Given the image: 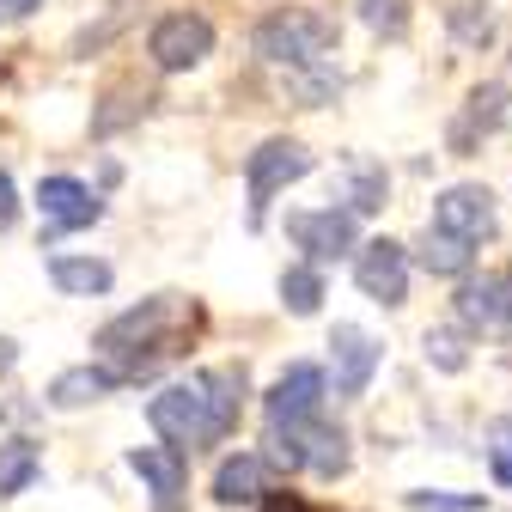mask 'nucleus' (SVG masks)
Instances as JSON below:
<instances>
[{"instance_id": "1", "label": "nucleus", "mask_w": 512, "mask_h": 512, "mask_svg": "<svg viewBox=\"0 0 512 512\" xmlns=\"http://www.w3.org/2000/svg\"><path fill=\"white\" fill-rule=\"evenodd\" d=\"M238 409H244V366H214L183 384H165L147 403V421L177 452H202V445H220L238 427Z\"/></svg>"}, {"instance_id": "2", "label": "nucleus", "mask_w": 512, "mask_h": 512, "mask_svg": "<svg viewBox=\"0 0 512 512\" xmlns=\"http://www.w3.org/2000/svg\"><path fill=\"white\" fill-rule=\"evenodd\" d=\"M183 317V305L171 299V293H159V299H147V305H135V311H122L116 324L98 336V348L110 354V360H122L116 372L122 378H141V372H153V360H165L171 354V324Z\"/></svg>"}, {"instance_id": "3", "label": "nucleus", "mask_w": 512, "mask_h": 512, "mask_svg": "<svg viewBox=\"0 0 512 512\" xmlns=\"http://www.w3.org/2000/svg\"><path fill=\"white\" fill-rule=\"evenodd\" d=\"M250 43H256L263 61H281L287 74H299V68H317V61L336 49V25L324 13H311V7H281V13H269L256 25Z\"/></svg>"}, {"instance_id": "4", "label": "nucleus", "mask_w": 512, "mask_h": 512, "mask_svg": "<svg viewBox=\"0 0 512 512\" xmlns=\"http://www.w3.org/2000/svg\"><path fill=\"white\" fill-rule=\"evenodd\" d=\"M269 464L281 470H317V476H342L348 470V433L330 427L324 415L293 421V427H269Z\"/></svg>"}, {"instance_id": "5", "label": "nucleus", "mask_w": 512, "mask_h": 512, "mask_svg": "<svg viewBox=\"0 0 512 512\" xmlns=\"http://www.w3.org/2000/svg\"><path fill=\"white\" fill-rule=\"evenodd\" d=\"M311 171V147L305 141H287V135H275V141H263L250 159H244V196H250V226H263V214H269V202H275V189H287V183H299Z\"/></svg>"}, {"instance_id": "6", "label": "nucleus", "mask_w": 512, "mask_h": 512, "mask_svg": "<svg viewBox=\"0 0 512 512\" xmlns=\"http://www.w3.org/2000/svg\"><path fill=\"white\" fill-rule=\"evenodd\" d=\"M147 55L159 61L165 74H183V68H202L214 55V25L202 13H165L153 31H147Z\"/></svg>"}, {"instance_id": "7", "label": "nucleus", "mask_w": 512, "mask_h": 512, "mask_svg": "<svg viewBox=\"0 0 512 512\" xmlns=\"http://www.w3.org/2000/svg\"><path fill=\"white\" fill-rule=\"evenodd\" d=\"M354 281L372 305H403L409 299V250L397 238H372L354 263Z\"/></svg>"}, {"instance_id": "8", "label": "nucleus", "mask_w": 512, "mask_h": 512, "mask_svg": "<svg viewBox=\"0 0 512 512\" xmlns=\"http://www.w3.org/2000/svg\"><path fill=\"white\" fill-rule=\"evenodd\" d=\"M287 238L311 263H336V256L354 250V214L348 208H299V214H287Z\"/></svg>"}, {"instance_id": "9", "label": "nucleus", "mask_w": 512, "mask_h": 512, "mask_svg": "<svg viewBox=\"0 0 512 512\" xmlns=\"http://www.w3.org/2000/svg\"><path fill=\"white\" fill-rule=\"evenodd\" d=\"M324 391H330L324 366H311V360H293V366L275 378V391H269V427H293V421H311V415H324Z\"/></svg>"}, {"instance_id": "10", "label": "nucleus", "mask_w": 512, "mask_h": 512, "mask_svg": "<svg viewBox=\"0 0 512 512\" xmlns=\"http://www.w3.org/2000/svg\"><path fill=\"white\" fill-rule=\"evenodd\" d=\"M433 226L464 238V244H482V238H494V196L482 183H452L433 202Z\"/></svg>"}, {"instance_id": "11", "label": "nucleus", "mask_w": 512, "mask_h": 512, "mask_svg": "<svg viewBox=\"0 0 512 512\" xmlns=\"http://www.w3.org/2000/svg\"><path fill=\"white\" fill-rule=\"evenodd\" d=\"M330 354H336V391L342 397H360L372 384V372H378V360H384V348L360 324H336L330 330Z\"/></svg>"}, {"instance_id": "12", "label": "nucleus", "mask_w": 512, "mask_h": 512, "mask_svg": "<svg viewBox=\"0 0 512 512\" xmlns=\"http://www.w3.org/2000/svg\"><path fill=\"white\" fill-rule=\"evenodd\" d=\"M128 470L153 488L159 512H177V494L189 482V452H177V445H135V452H128Z\"/></svg>"}, {"instance_id": "13", "label": "nucleus", "mask_w": 512, "mask_h": 512, "mask_svg": "<svg viewBox=\"0 0 512 512\" xmlns=\"http://www.w3.org/2000/svg\"><path fill=\"white\" fill-rule=\"evenodd\" d=\"M37 208H43V220L55 226V232H80V226H92L104 208H98V196L80 183V177H43L37 183Z\"/></svg>"}, {"instance_id": "14", "label": "nucleus", "mask_w": 512, "mask_h": 512, "mask_svg": "<svg viewBox=\"0 0 512 512\" xmlns=\"http://www.w3.org/2000/svg\"><path fill=\"white\" fill-rule=\"evenodd\" d=\"M458 317L476 330H506L512 324V275H482L458 287Z\"/></svg>"}, {"instance_id": "15", "label": "nucleus", "mask_w": 512, "mask_h": 512, "mask_svg": "<svg viewBox=\"0 0 512 512\" xmlns=\"http://www.w3.org/2000/svg\"><path fill=\"white\" fill-rule=\"evenodd\" d=\"M506 116H512V92H506L500 80L476 86V92L464 98L458 128H452V147H476V135H494V128H506Z\"/></svg>"}, {"instance_id": "16", "label": "nucleus", "mask_w": 512, "mask_h": 512, "mask_svg": "<svg viewBox=\"0 0 512 512\" xmlns=\"http://www.w3.org/2000/svg\"><path fill=\"white\" fill-rule=\"evenodd\" d=\"M214 500H226V506H238V500H269V458L263 452L226 458L220 476H214Z\"/></svg>"}, {"instance_id": "17", "label": "nucleus", "mask_w": 512, "mask_h": 512, "mask_svg": "<svg viewBox=\"0 0 512 512\" xmlns=\"http://www.w3.org/2000/svg\"><path fill=\"white\" fill-rule=\"evenodd\" d=\"M116 384H122V372H110V366H74V372H61V378L49 384V403H55V409H86V403L110 397Z\"/></svg>"}, {"instance_id": "18", "label": "nucleus", "mask_w": 512, "mask_h": 512, "mask_svg": "<svg viewBox=\"0 0 512 512\" xmlns=\"http://www.w3.org/2000/svg\"><path fill=\"white\" fill-rule=\"evenodd\" d=\"M49 281L61 287V293H80V299H92V293H110V263H98V256H55L49 263Z\"/></svg>"}, {"instance_id": "19", "label": "nucleus", "mask_w": 512, "mask_h": 512, "mask_svg": "<svg viewBox=\"0 0 512 512\" xmlns=\"http://www.w3.org/2000/svg\"><path fill=\"white\" fill-rule=\"evenodd\" d=\"M470 263H476V244L439 232V226L421 232V269H427V275H470Z\"/></svg>"}, {"instance_id": "20", "label": "nucleus", "mask_w": 512, "mask_h": 512, "mask_svg": "<svg viewBox=\"0 0 512 512\" xmlns=\"http://www.w3.org/2000/svg\"><path fill=\"white\" fill-rule=\"evenodd\" d=\"M43 470V452H37V439H7L0 445V500H13L37 482Z\"/></svg>"}, {"instance_id": "21", "label": "nucleus", "mask_w": 512, "mask_h": 512, "mask_svg": "<svg viewBox=\"0 0 512 512\" xmlns=\"http://www.w3.org/2000/svg\"><path fill=\"white\" fill-rule=\"evenodd\" d=\"M445 25H452V37L464 49H488L494 43V13H488V0H458L452 13H445Z\"/></svg>"}, {"instance_id": "22", "label": "nucleus", "mask_w": 512, "mask_h": 512, "mask_svg": "<svg viewBox=\"0 0 512 512\" xmlns=\"http://www.w3.org/2000/svg\"><path fill=\"white\" fill-rule=\"evenodd\" d=\"M317 299H324V275H317V269H287V275H281V305H287L293 317H311Z\"/></svg>"}, {"instance_id": "23", "label": "nucleus", "mask_w": 512, "mask_h": 512, "mask_svg": "<svg viewBox=\"0 0 512 512\" xmlns=\"http://www.w3.org/2000/svg\"><path fill=\"white\" fill-rule=\"evenodd\" d=\"M421 348H427V366H439V372H464V336L452 330V324H439V330H427L421 336Z\"/></svg>"}, {"instance_id": "24", "label": "nucleus", "mask_w": 512, "mask_h": 512, "mask_svg": "<svg viewBox=\"0 0 512 512\" xmlns=\"http://www.w3.org/2000/svg\"><path fill=\"white\" fill-rule=\"evenodd\" d=\"M384 208V171L354 159V214H378Z\"/></svg>"}, {"instance_id": "25", "label": "nucleus", "mask_w": 512, "mask_h": 512, "mask_svg": "<svg viewBox=\"0 0 512 512\" xmlns=\"http://www.w3.org/2000/svg\"><path fill=\"white\" fill-rule=\"evenodd\" d=\"M488 470H494V482L512 488V415H500L488 427Z\"/></svg>"}, {"instance_id": "26", "label": "nucleus", "mask_w": 512, "mask_h": 512, "mask_svg": "<svg viewBox=\"0 0 512 512\" xmlns=\"http://www.w3.org/2000/svg\"><path fill=\"white\" fill-rule=\"evenodd\" d=\"M360 19L372 31H384V37H397L409 25V0H360Z\"/></svg>"}, {"instance_id": "27", "label": "nucleus", "mask_w": 512, "mask_h": 512, "mask_svg": "<svg viewBox=\"0 0 512 512\" xmlns=\"http://www.w3.org/2000/svg\"><path fill=\"white\" fill-rule=\"evenodd\" d=\"M409 512H482V494H433V488H415L409 494Z\"/></svg>"}, {"instance_id": "28", "label": "nucleus", "mask_w": 512, "mask_h": 512, "mask_svg": "<svg viewBox=\"0 0 512 512\" xmlns=\"http://www.w3.org/2000/svg\"><path fill=\"white\" fill-rule=\"evenodd\" d=\"M263 512H317L305 494H293V488H269V500H263Z\"/></svg>"}, {"instance_id": "29", "label": "nucleus", "mask_w": 512, "mask_h": 512, "mask_svg": "<svg viewBox=\"0 0 512 512\" xmlns=\"http://www.w3.org/2000/svg\"><path fill=\"white\" fill-rule=\"evenodd\" d=\"M19 220V189H13V177L0 171V226H13Z\"/></svg>"}, {"instance_id": "30", "label": "nucleus", "mask_w": 512, "mask_h": 512, "mask_svg": "<svg viewBox=\"0 0 512 512\" xmlns=\"http://www.w3.org/2000/svg\"><path fill=\"white\" fill-rule=\"evenodd\" d=\"M43 7V0H0V25H19V19H31Z\"/></svg>"}, {"instance_id": "31", "label": "nucleus", "mask_w": 512, "mask_h": 512, "mask_svg": "<svg viewBox=\"0 0 512 512\" xmlns=\"http://www.w3.org/2000/svg\"><path fill=\"white\" fill-rule=\"evenodd\" d=\"M13 360H19V354H13V342L0 336V372H13Z\"/></svg>"}]
</instances>
